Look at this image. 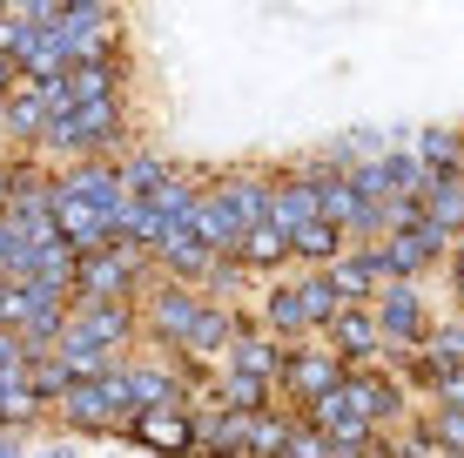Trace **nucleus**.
<instances>
[{
	"label": "nucleus",
	"instance_id": "nucleus-36",
	"mask_svg": "<svg viewBox=\"0 0 464 458\" xmlns=\"http://www.w3.org/2000/svg\"><path fill=\"white\" fill-rule=\"evenodd\" d=\"M458 162H464V135H458Z\"/></svg>",
	"mask_w": 464,
	"mask_h": 458
},
{
	"label": "nucleus",
	"instance_id": "nucleus-22",
	"mask_svg": "<svg viewBox=\"0 0 464 458\" xmlns=\"http://www.w3.org/2000/svg\"><path fill=\"white\" fill-rule=\"evenodd\" d=\"M290 432H296L290 418H276V412H256V418H249V452L283 458V452H290Z\"/></svg>",
	"mask_w": 464,
	"mask_h": 458
},
{
	"label": "nucleus",
	"instance_id": "nucleus-6",
	"mask_svg": "<svg viewBox=\"0 0 464 458\" xmlns=\"http://www.w3.org/2000/svg\"><path fill=\"white\" fill-rule=\"evenodd\" d=\"M61 412H68V424H74V432H115V404H108L102 377H82V385H68Z\"/></svg>",
	"mask_w": 464,
	"mask_h": 458
},
{
	"label": "nucleus",
	"instance_id": "nucleus-4",
	"mask_svg": "<svg viewBox=\"0 0 464 458\" xmlns=\"http://www.w3.org/2000/svg\"><path fill=\"white\" fill-rule=\"evenodd\" d=\"M149 317H155V337L169 344V351H182L188 337H196V317H202V297L196 290H155V304H149Z\"/></svg>",
	"mask_w": 464,
	"mask_h": 458
},
{
	"label": "nucleus",
	"instance_id": "nucleus-24",
	"mask_svg": "<svg viewBox=\"0 0 464 458\" xmlns=\"http://www.w3.org/2000/svg\"><path fill=\"white\" fill-rule=\"evenodd\" d=\"M296 297H303V317H310V324H337V310H343V297L337 290H330V277H310V283H296Z\"/></svg>",
	"mask_w": 464,
	"mask_h": 458
},
{
	"label": "nucleus",
	"instance_id": "nucleus-19",
	"mask_svg": "<svg viewBox=\"0 0 464 458\" xmlns=\"http://www.w3.org/2000/svg\"><path fill=\"white\" fill-rule=\"evenodd\" d=\"M290 257H303V263H337V257H343V229L316 216L310 229H296V236H290Z\"/></svg>",
	"mask_w": 464,
	"mask_h": 458
},
{
	"label": "nucleus",
	"instance_id": "nucleus-7",
	"mask_svg": "<svg viewBox=\"0 0 464 458\" xmlns=\"http://www.w3.org/2000/svg\"><path fill=\"white\" fill-rule=\"evenodd\" d=\"M276 236H296V229H310L316 223V189L310 182H283V189H269V216H263Z\"/></svg>",
	"mask_w": 464,
	"mask_h": 458
},
{
	"label": "nucleus",
	"instance_id": "nucleus-23",
	"mask_svg": "<svg viewBox=\"0 0 464 458\" xmlns=\"http://www.w3.org/2000/svg\"><path fill=\"white\" fill-rule=\"evenodd\" d=\"M418 162L430 176H451L458 169V135L451 129H418Z\"/></svg>",
	"mask_w": 464,
	"mask_h": 458
},
{
	"label": "nucleus",
	"instance_id": "nucleus-13",
	"mask_svg": "<svg viewBox=\"0 0 464 458\" xmlns=\"http://www.w3.org/2000/svg\"><path fill=\"white\" fill-rule=\"evenodd\" d=\"M343 391H350V404H357V418H363V424L397 418V391H391V385H377L371 371H343Z\"/></svg>",
	"mask_w": 464,
	"mask_h": 458
},
{
	"label": "nucleus",
	"instance_id": "nucleus-26",
	"mask_svg": "<svg viewBox=\"0 0 464 458\" xmlns=\"http://www.w3.org/2000/svg\"><path fill=\"white\" fill-rule=\"evenodd\" d=\"M263 391H269L263 377H249V371H222V404H229V412H249V418H256V412H263Z\"/></svg>",
	"mask_w": 464,
	"mask_h": 458
},
{
	"label": "nucleus",
	"instance_id": "nucleus-12",
	"mask_svg": "<svg viewBox=\"0 0 464 458\" xmlns=\"http://www.w3.org/2000/svg\"><path fill=\"white\" fill-rule=\"evenodd\" d=\"M0 129L7 135H47V102H41V88L21 74V88L0 102Z\"/></svg>",
	"mask_w": 464,
	"mask_h": 458
},
{
	"label": "nucleus",
	"instance_id": "nucleus-9",
	"mask_svg": "<svg viewBox=\"0 0 464 458\" xmlns=\"http://www.w3.org/2000/svg\"><path fill=\"white\" fill-rule=\"evenodd\" d=\"M424 223H438L444 236H464V176H430L424 189Z\"/></svg>",
	"mask_w": 464,
	"mask_h": 458
},
{
	"label": "nucleus",
	"instance_id": "nucleus-5",
	"mask_svg": "<svg viewBox=\"0 0 464 458\" xmlns=\"http://www.w3.org/2000/svg\"><path fill=\"white\" fill-rule=\"evenodd\" d=\"M128 438H141V445H155V452H188V445H196V412H182V404L135 412V432H128Z\"/></svg>",
	"mask_w": 464,
	"mask_h": 458
},
{
	"label": "nucleus",
	"instance_id": "nucleus-11",
	"mask_svg": "<svg viewBox=\"0 0 464 458\" xmlns=\"http://www.w3.org/2000/svg\"><path fill=\"white\" fill-rule=\"evenodd\" d=\"M74 330L94 344V351H115V344L135 330V317H128V304H82V317H74Z\"/></svg>",
	"mask_w": 464,
	"mask_h": 458
},
{
	"label": "nucleus",
	"instance_id": "nucleus-3",
	"mask_svg": "<svg viewBox=\"0 0 464 458\" xmlns=\"http://www.w3.org/2000/svg\"><path fill=\"white\" fill-rule=\"evenodd\" d=\"M61 189H68L74 202H88V210H102V216L128 202L121 196V162H74L68 176H61Z\"/></svg>",
	"mask_w": 464,
	"mask_h": 458
},
{
	"label": "nucleus",
	"instance_id": "nucleus-35",
	"mask_svg": "<svg viewBox=\"0 0 464 458\" xmlns=\"http://www.w3.org/2000/svg\"><path fill=\"white\" fill-rule=\"evenodd\" d=\"M41 458H74V452H41Z\"/></svg>",
	"mask_w": 464,
	"mask_h": 458
},
{
	"label": "nucleus",
	"instance_id": "nucleus-20",
	"mask_svg": "<svg viewBox=\"0 0 464 458\" xmlns=\"http://www.w3.org/2000/svg\"><path fill=\"white\" fill-rule=\"evenodd\" d=\"M324 277H330V290H337L343 304H363V297H371V283H377V277H371V257H363V249H357V257H337Z\"/></svg>",
	"mask_w": 464,
	"mask_h": 458
},
{
	"label": "nucleus",
	"instance_id": "nucleus-25",
	"mask_svg": "<svg viewBox=\"0 0 464 458\" xmlns=\"http://www.w3.org/2000/svg\"><path fill=\"white\" fill-rule=\"evenodd\" d=\"M269 330H276V337H290V344L303 337V330H310V317H303V297H296V283L269 297Z\"/></svg>",
	"mask_w": 464,
	"mask_h": 458
},
{
	"label": "nucleus",
	"instance_id": "nucleus-30",
	"mask_svg": "<svg viewBox=\"0 0 464 458\" xmlns=\"http://www.w3.org/2000/svg\"><path fill=\"white\" fill-rule=\"evenodd\" d=\"M430 438H438L444 452L464 458V412H438V418H430Z\"/></svg>",
	"mask_w": 464,
	"mask_h": 458
},
{
	"label": "nucleus",
	"instance_id": "nucleus-21",
	"mask_svg": "<svg viewBox=\"0 0 464 458\" xmlns=\"http://www.w3.org/2000/svg\"><path fill=\"white\" fill-rule=\"evenodd\" d=\"M290 257V236H276L269 223H256L243 243H236V263H256V270H269V263H283Z\"/></svg>",
	"mask_w": 464,
	"mask_h": 458
},
{
	"label": "nucleus",
	"instance_id": "nucleus-17",
	"mask_svg": "<svg viewBox=\"0 0 464 458\" xmlns=\"http://www.w3.org/2000/svg\"><path fill=\"white\" fill-rule=\"evenodd\" d=\"M229 371H249V377H263V385H269V377L283 371V351L269 337H249V330H243V337L229 344Z\"/></svg>",
	"mask_w": 464,
	"mask_h": 458
},
{
	"label": "nucleus",
	"instance_id": "nucleus-14",
	"mask_svg": "<svg viewBox=\"0 0 464 458\" xmlns=\"http://www.w3.org/2000/svg\"><path fill=\"white\" fill-rule=\"evenodd\" d=\"M363 257H371V277H391V283H411V277L424 270V257H418L411 236H383V243L363 249Z\"/></svg>",
	"mask_w": 464,
	"mask_h": 458
},
{
	"label": "nucleus",
	"instance_id": "nucleus-32",
	"mask_svg": "<svg viewBox=\"0 0 464 458\" xmlns=\"http://www.w3.org/2000/svg\"><path fill=\"white\" fill-rule=\"evenodd\" d=\"M14 210V169H0V216Z\"/></svg>",
	"mask_w": 464,
	"mask_h": 458
},
{
	"label": "nucleus",
	"instance_id": "nucleus-33",
	"mask_svg": "<svg viewBox=\"0 0 464 458\" xmlns=\"http://www.w3.org/2000/svg\"><path fill=\"white\" fill-rule=\"evenodd\" d=\"M0 458H21V452H14V438H0Z\"/></svg>",
	"mask_w": 464,
	"mask_h": 458
},
{
	"label": "nucleus",
	"instance_id": "nucleus-2",
	"mask_svg": "<svg viewBox=\"0 0 464 458\" xmlns=\"http://www.w3.org/2000/svg\"><path fill=\"white\" fill-rule=\"evenodd\" d=\"M377 337H391V344H424V304H418V290L411 283H391V290L377 297Z\"/></svg>",
	"mask_w": 464,
	"mask_h": 458
},
{
	"label": "nucleus",
	"instance_id": "nucleus-16",
	"mask_svg": "<svg viewBox=\"0 0 464 458\" xmlns=\"http://www.w3.org/2000/svg\"><path fill=\"white\" fill-rule=\"evenodd\" d=\"M330 344H337L343 357H371L377 344H383V337H377V317H371V310H350V304H343L337 324H330Z\"/></svg>",
	"mask_w": 464,
	"mask_h": 458
},
{
	"label": "nucleus",
	"instance_id": "nucleus-31",
	"mask_svg": "<svg viewBox=\"0 0 464 458\" xmlns=\"http://www.w3.org/2000/svg\"><path fill=\"white\" fill-rule=\"evenodd\" d=\"M411 243H418V257L430 263V257H444V249H451V236H444L438 223H424V229H411Z\"/></svg>",
	"mask_w": 464,
	"mask_h": 458
},
{
	"label": "nucleus",
	"instance_id": "nucleus-18",
	"mask_svg": "<svg viewBox=\"0 0 464 458\" xmlns=\"http://www.w3.org/2000/svg\"><path fill=\"white\" fill-rule=\"evenodd\" d=\"M162 182H169V162H162V155H121V196H128V202H149Z\"/></svg>",
	"mask_w": 464,
	"mask_h": 458
},
{
	"label": "nucleus",
	"instance_id": "nucleus-28",
	"mask_svg": "<svg viewBox=\"0 0 464 458\" xmlns=\"http://www.w3.org/2000/svg\"><path fill=\"white\" fill-rule=\"evenodd\" d=\"M430 371H438V365H430ZM430 391H438V404H444V412H464V365L438 371V377H430Z\"/></svg>",
	"mask_w": 464,
	"mask_h": 458
},
{
	"label": "nucleus",
	"instance_id": "nucleus-1",
	"mask_svg": "<svg viewBox=\"0 0 464 458\" xmlns=\"http://www.w3.org/2000/svg\"><path fill=\"white\" fill-rule=\"evenodd\" d=\"M135 270H141V249H128V243L88 249V257L74 263V297H82V304H128Z\"/></svg>",
	"mask_w": 464,
	"mask_h": 458
},
{
	"label": "nucleus",
	"instance_id": "nucleus-10",
	"mask_svg": "<svg viewBox=\"0 0 464 458\" xmlns=\"http://www.w3.org/2000/svg\"><path fill=\"white\" fill-rule=\"evenodd\" d=\"M290 385H296V398H303V404H316L324 391H337V385H343V365H337V357H324V351H310V357L290 351Z\"/></svg>",
	"mask_w": 464,
	"mask_h": 458
},
{
	"label": "nucleus",
	"instance_id": "nucleus-34",
	"mask_svg": "<svg viewBox=\"0 0 464 458\" xmlns=\"http://www.w3.org/2000/svg\"><path fill=\"white\" fill-rule=\"evenodd\" d=\"M458 297H464V263H458Z\"/></svg>",
	"mask_w": 464,
	"mask_h": 458
},
{
	"label": "nucleus",
	"instance_id": "nucleus-8",
	"mask_svg": "<svg viewBox=\"0 0 464 458\" xmlns=\"http://www.w3.org/2000/svg\"><path fill=\"white\" fill-rule=\"evenodd\" d=\"M155 257H162V270H169V283H175V290H188V283H202V277H209L216 263H222V257H209V249L196 243V236H169V243L155 249Z\"/></svg>",
	"mask_w": 464,
	"mask_h": 458
},
{
	"label": "nucleus",
	"instance_id": "nucleus-29",
	"mask_svg": "<svg viewBox=\"0 0 464 458\" xmlns=\"http://www.w3.org/2000/svg\"><path fill=\"white\" fill-rule=\"evenodd\" d=\"M283 458H330V438L316 432V424H296V432H290V452H283Z\"/></svg>",
	"mask_w": 464,
	"mask_h": 458
},
{
	"label": "nucleus",
	"instance_id": "nucleus-15",
	"mask_svg": "<svg viewBox=\"0 0 464 458\" xmlns=\"http://www.w3.org/2000/svg\"><path fill=\"white\" fill-rule=\"evenodd\" d=\"M243 337V317H229L222 304H202V317H196V337L182 344L188 357H202V351H229V344Z\"/></svg>",
	"mask_w": 464,
	"mask_h": 458
},
{
	"label": "nucleus",
	"instance_id": "nucleus-27",
	"mask_svg": "<svg viewBox=\"0 0 464 458\" xmlns=\"http://www.w3.org/2000/svg\"><path fill=\"white\" fill-rule=\"evenodd\" d=\"M424 344H430V357H438V371H444V365H458V357H464V324L424 330Z\"/></svg>",
	"mask_w": 464,
	"mask_h": 458
}]
</instances>
